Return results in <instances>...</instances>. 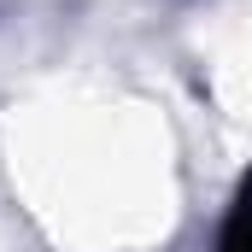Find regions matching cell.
<instances>
[{
  "mask_svg": "<svg viewBox=\"0 0 252 252\" xmlns=\"http://www.w3.org/2000/svg\"><path fill=\"white\" fill-rule=\"evenodd\" d=\"M217 252H252V176L235 188V205H229V223H223Z\"/></svg>",
  "mask_w": 252,
  "mask_h": 252,
  "instance_id": "1",
  "label": "cell"
}]
</instances>
